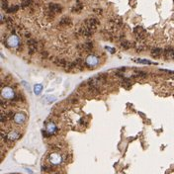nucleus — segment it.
I'll return each instance as SVG.
<instances>
[{
    "label": "nucleus",
    "mask_w": 174,
    "mask_h": 174,
    "mask_svg": "<svg viewBox=\"0 0 174 174\" xmlns=\"http://www.w3.org/2000/svg\"><path fill=\"white\" fill-rule=\"evenodd\" d=\"M84 24L85 27H87L88 29H90L91 31L96 30V28L100 25V22L97 18H89V19H86L84 21Z\"/></svg>",
    "instance_id": "obj_1"
},
{
    "label": "nucleus",
    "mask_w": 174,
    "mask_h": 174,
    "mask_svg": "<svg viewBox=\"0 0 174 174\" xmlns=\"http://www.w3.org/2000/svg\"><path fill=\"white\" fill-rule=\"evenodd\" d=\"M27 45H28V48H29V52H30V54L34 53V52L38 50V47H39L38 42H37L36 40H34V39L29 40V41L27 42Z\"/></svg>",
    "instance_id": "obj_2"
},
{
    "label": "nucleus",
    "mask_w": 174,
    "mask_h": 174,
    "mask_svg": "<svg viewBox=\"0 0 174 174\" xmlns=\"http://www.w3.org/2000/svg\"><path fill=\"white\" fill-rule=\"evenodd\" d=\"M134 32H135V34H136V36H137V38H138V40H143V39L145 38V30L143 29V27H140V26L136 27L135 30H134Z\"/></svg>",
    "instance_id": "obj_3"
},
{
    "label": "nucleus",
    "mask_w": 174,
    "mask_h": 174,
    "mask_svg": "<svg viewBox=\"0 0 174 174\" xmlns=\"http://www.w3.org/2000/svg\"><path fill=\"white\" fill-rule=\"evenodd\" d=\"M49 10H51L52 13H60L62 11V7L58 3H50Z\"/></svg>",
    "instance_id": "obj_4"
},
{
    "label": "nucleus",
    "mask_w": 174,
    "mask_h": 174,
    "mask_svg": "<svg viewBox=\"0 0 174 174\" xmlns=\"http://www.w3.org/2000/svg\"><path fill=\"white\" fill-rule=\"evenodd\" d=\"M78 33H79V35H81V36L90 37V36H92V34H93V31H91L90 29H88L87 27H82V28L78 31Z\"/></svg>",
    "instance_id": "obj_5"
},
{
    "label": "nucleus",
    "mask_w": 174,
    "mask_h": 174,
    "mask_svg": "<svg viewBox=\"0 0 174 174\" xmlns=\"http://www.w3.org/2000/svg\"><path fill=\"white\" fill-rule=\"evenodd\" d=\"M164 57L167 59H174V50L171 48H167L164 50Z\"/></svg>",
    "instance_id": "obj_6"
},
{
    "label": "nucleus",
    "mask_w": 174,
    "mask_h": 174,
    "mask_svg": "<svg viewBox=\"0 0 174 174\" xmlns=\"http://www.w3.org/2000/svg\"><path fill=\"white\" fill-rule=\"evenodd\" d=\"M53 63L56 64V65H58V66L64 67V68H66L67 64H68V62H67L66 60H64V59H62V58H56V59L53 60Z\"/></svg>",
    "instance_id": "obj_7"
},
{
    "label": "nucleus",
    "mask_w": 174,
    "mask_h": 174,
    "mask_svg": "<svg viewBox=\"0 0 174 174\" xmlns=\"http://www.w3.org/2000/svg\"><path fill=\"white\" fill-rule=\"evenodd\" d=\"M21 137V135L20 134H18L17 132H11L10 134H7V140H12V141H14V140H16V139H18L19 138Z\"/></svg>",
    "instance_id": "obj_8"
},
{
    "label": "nucleus",
    "mask_w": 174,
    "mask_h": 174,
    "mask_svg": "<svg viewBox=\"0 0 174 174\" xmlns=\"http://www.w3.org/2000/svg\"><path fill=\"white\" fill-rule=\"evenodd\" d=\"M60 25H63V26H69L72 24V20L69 18V17H63L61 20H60Z\"/></svg>",
    "instance_id": "obj_9"
},
{
    "label": "nucleus",
    "mask_w": 174,
    "mask_h": 174,
    "mask_svg": "<svg viewBox=\"0 0 174 174\" xmlns=\"http://www.w3.org/2000/svg\"><path fill=\"white\" fill-rule=\"evenodd\" d=\"M161 53H162V50L159 49V48H154V49H152L151 50V56L152 57H154V58H158L161 56Z\"/></svg>",
    "instance_id": "obj_10"
},
{
    "label": "nucleus",
    "mask_w": 174,
    "mask_h": 174,
    "mask_svg": "<svg viewBox=\"0 0 174 174\" xmlns=\"http://www.w3.org/2000/svg\"><path fill=\"white\" fill-rule=\"evenodd\" d=\"M80 48H81L82 50H84V51H92V49H93V45H92V43L87 42L86 44H84V45L80 46Z\"/></svg>",
    "instance_id": "obj_11"
},
{
    "label": "nucleus",
    "mask_w": 174,
    "mask_h": 174,
    "mask_svg": "<svg viewBox=\"0 0 174 174\" xmlns=\"http://www.w3.org/2000/svg\"><path fill=\"white\" fill-rule=\"evenodd\" d=\"M15 122H17V123H19V124H21V123H23L24 122V120H25V117H24V115L23 114H16L15 115Z\"/></svg>",
    "instance_id": "obj_12"
},
{
    "label": "nucleus",
    "mask_w": 174,
    "mask_h": 174,
    "mask_svg": "<svg viewBox=\"0 0 174 174\" xmlns=\"http://www.w3.org/2000/svg\"><path fill=\"white\" fill-rule=\"evenodd\" d=\"M121 46L124 48V49H130V47H132V45H130V43L129 41H122L121 42Z\"/></svg>",
    "instance_id": "obj_13"
},
{
    "label": "nucleus",
    "mask_w": 174,
    "mask_h": 174,
    "mask_svg": "<svg viewBox=\"0 0 174 174\" xmlns=\"http://www.w3.org/2000/svg\"><path fill=\"white\" fill-rule=\"evenodd\" d=\"M31 4H32V0H22L21 7H22V8H26V7L30 6Z\"/></svg>",
    "instance_id": "obj_14"
},
{
    "label": "nucleus",
    "mask_w": 174,
    "mask_h": 174,
    "mask_svg": "<svg viewBox=\"0 0 174 174\" xmlns=\"http://www.w3.org/2000/svg\"><path fill=\"white\" fill-rule=\"evenodd\" d=\"M18 8H19V6L14 5V6H12V7L8 8V10L6 11V12H7V13H14V12H16V11L18 10Z\"/></svg>",
    "instance_id": "obj_15"
},
{
    "label": "nucleus",
    "mask_w": 174,
    "mask_h": 174,
    "mask_svg": "<svg viewBox=\"0 0 174 174\" xmlns=\"http://www.w3.org/2000/svg\"><path fill=\"white\" fill-rule=\"evenodd\" d=\"M1 7H2V9H3V10H5V11H7V10H8L9 6H8V1H7V0H2Z\"/></svg>",
    "instance_id": "obj_16"
},
{
    "label": "nucleus",
    "mask_w": 174,
    "mask_h": 174,
    "mask_svg": "<svg viewBox=\"0 0 174 174\" xmlns=\"http://www.w3.org/2000/svg\"><path fill=\"white\" fill-rule=\"evenodd\" d=\"M42 85H36L35 86V93L37 94V95H39L41 92H42Z\"/></svg>",
    "instance_id": "obj_17"
},
{
    "label": "nucleus",
    "mask_w": 174,
    "mask_h": 174,
    "mask_svg": "<svg viewBox=\"0 0 174 174\" xmlns=\"http://www.w3.org/2000/svg\"><path fill=\"white\" fill-rule=\"evenodd\" d=\"M135 60V59H134ZM135 61H137V62H139V63H145V64H152L153 62H151V61H149V60H145V59H136Z\"/></svg>",
    "instance_id": "obj_18"
},
{
    "label": "nucleus",
    "mask_w": 174,
    "mask_h": 174,
    "mask_svg": "<svg viewBox=\"0 0 174 174\" xmlns=\"http://www.w3.org/2000/svg\"><path fill=\"white\" fill-rule=\"evenodd\" d=\"M42 56H43V58H47L49 56V53L48 52H42Z\"/></svg>",
    "instance_id": "obj_19"
}]
</instances>
